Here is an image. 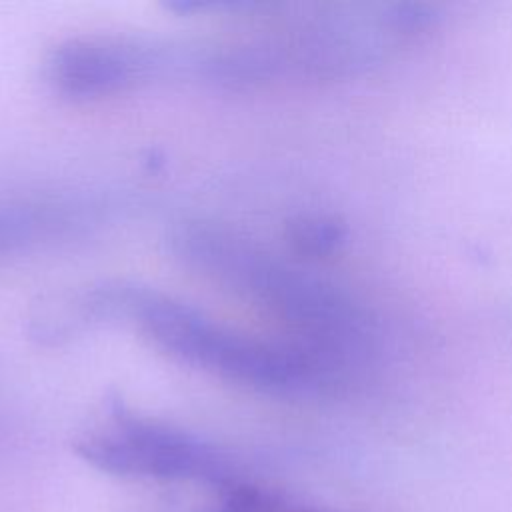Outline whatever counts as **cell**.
Masks as SVG:
<instances>
[{
  "mask_svg": "<svg viewBox=\"0 0 512 512\" xmlns=\"http://www.w3.org/2000/svg\"><path fill=\"white\" fill-rule=\"evenodd\" d=\"M36 216L28 212H0V252L22 244L36 230Z\"/></svg>",
  "mask_w": 512,
  "mask_h": 512,
  "instance_id": "7",
  "label": "cell"
},
{
  "mask_svg": "<svg viewBox=\"0 0 512 512\" xmlns=\"http://www.w3.org/2000/svg\"><path fill=\"white\" fill-rule=\"evenodd\" d=\"M170 246L188 268L282 318L294 338L346 352L358 332V316L338 290L276 260L248 238L186 222L172 230Z\"/></svg>",
  "mask_w": 512,
  "mask_h": 512,
  "instance_id": "2",
  "label": "cell"
},
{
  "mask_svg": "<svg viewBox=\"0 0 512 512\" xmlns=\"http://www.w3.org/2000/svg\"><path fill=\"white\" fill-rule=\"evenodd\" d=\"M346 234V224L334 216H300L288 226L292 246L308 256L332 254L344 244Z\"/></svg>",
  "mask_w": 512,
  "mask_h": 512,
  "instance_id": "6",
  "label": "cell"
},
{
  "mask_svg": "<svg viewBox=\"0 0 512 512\" xmlns=\"http://www.w3.org/2000/svg\"><path fill=\"white\" fill-rule=\"evenodd\" d=\"M172 72V48L124 36H80L48 62L52 84L68 96H102Z\"/></svg>",
  "mask_w": 512,
  "mask_h": 512,
  "instance_id": "4",
  "label": "cell"
},
{
  "mask_svg": "<svg viewBox=\"0 0 512 512\" xmlns=\"http://www.w3.org/2000/svg\"><path fill=\"white\" fill-rule=\"evenodd\" d=\"M76 452L94 468L124 478L198 480L218 488L238 480L234 464L216 446L120 410L108 426L84 434Z\"/></svg>",
  "mask_w": 512,
  "mask_h": 512,
  "instance_id": "3",
  "label": "cell"
},
{
  "mask_svg": "<svg viewBox=\"0 0 512 512\" xmlns=\"http://www.w3.org/2000/svg\"><path fill=\"white\" fill-rule=\"evenodd\" d=\"M106 316L130 318L184 364L276 394L332 386L344 362L342 354L300 338L272 340L240 332L194 306L136 286H106Z\"/></svg>",
  "mask_w": 512,
  "mask_h": 512,
  "instance_id": "1",
  "label": "cell"
},
{
  "mask_svg": "<svg viewBox=\"0 0 512 512\" xmlns=\"http://www.w3.org/2000/svg\"><path fill=\"white\" fill-rule=\"evenodd\" d=\"M210 512H324L268 488L234 480L218 488Z\"/></svg>",
  "mask_w": 512,
  "mask_h": 512,
  "instance_id": "5",
  "label": "cell"
}]
</instances>
